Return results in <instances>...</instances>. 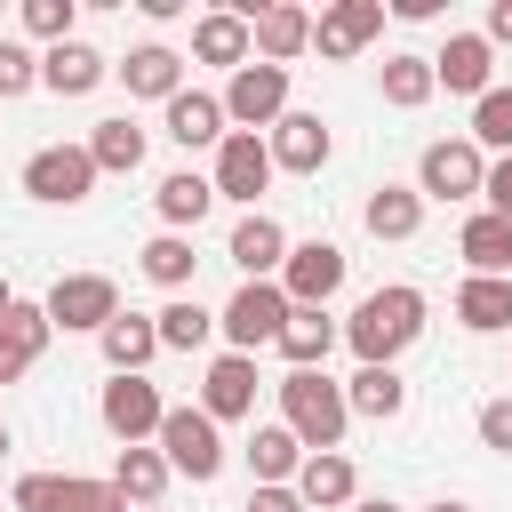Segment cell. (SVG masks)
<instances>
[{
	"mask_svg": "<svg viewBox=\"0 0 512 512\" xmlns=\"http://www.w3.org/2000/svg\"><path fill=\"white\" fill-rule=\"evenodd\" d=\"M48 328H96L104 336V320H120V288L104 280V272H72V280H56L48 288Z\"/></svg>",
	"mask_w": 512,
	"mask_h": 512,
	"instance_id": "ba28073f",
	"label": "cell"
},
{
	"mask_svg": "<svg viewBox=\"0 0 512 512\" xmlns=\"http://www.w3.org/2000/svg\"><path fill=\"white\" fill-rule=\"evenodd\" d=\"M192 56H200V64H232V72H240V64H248V16H240V8L200 16V24H192Z\"/></svg>",
	"mask_w": 512,
	"mask_h": 512,
	"instance_id": "603a6c76",
	"label": "cell"
},
{
	"mask_svg": "<svg viewBox=\"0 0 512 512\" xmlns=\"http://www.w3.org/2000/svg\"><path fill=\"white\" fill-rule=\"evenodd\" d=\"M376 32H384V0H344V8H328V16L312 24L320 56H352V48H368Z\"/></svg>",
	"mask_w": 512,
	"mask_h": 512,
	"instance_id": "9a60e30c",
	"label": "cell"
},
{
	"mask_svg": "<svg viewBox=\"0 0 512 512\" xmlns=\"http://www.w3.org/2000/svg\"><path fill=\"white\" fill-rule=\"evenodd\" d=\"M416 224H424V200H416L408 184H384V192L368 200V232H376V240H408Z\"/></svg>",
	"mask_w": 512,
	"mask_h": 512,
	"instance_id": "836d02e7",
	"label": "cell"
},
{
	"mask_svg": "<svg viewBox=\"0 0 512 512\" xmlns=\"http://www.w3.org/2000/svg\"><path fill=\"white\" fill-rule=\"evenodd\" d=\"M152 512H160V504H152Z\"/></svg>",
	"mask_w": 512,
	"mask_h": 512,
	"instance_id": "681fc988",
	"label": "cell"
},
{
	"mask_svg": "<svg viewBox=\"0 0 512 512\" xmlns=\"http://www.w3.org/2000/svg\"><path fill=\"white\" fill-rule=\"evenodd\" d=\"M160 416H168V400L152 392V376H112L104 384V432L112 440L144 448V432H160Z\"/></svg>",
	"mask_w": 512,
	"mask_h": 512,
	"instance_id": "9c48e42d",
	"label": "cell"
},
{
	"mask_svg": "<svg viewBox=\"0 0 512 512\" xmlns=\"http://www.w3.org/2000/svg\"><path fill=\"white\" fill-rule=\"evenodd\" d=\"M480 184H488L480 144H432L424 168H416V200H472Z\"/></svg>",
	"mask_w": 512,
	"mask_h": 512,
	"instance_id": "30bf717a",
	"label": "cell"
},
{
	"mask_svg": "<svg viewBox=\"0 0 512 512\" xmlns=\"http://www.w3.org/2000/svg\"><path fill=\"white\" fill-rule=\"evenodd\" d=\"M280 408H288V432H296L312 456H328V448L344 440V424H352V408H344V384H328L320 368H288V384H280Z\"/></svg>",
	"mask_w": 512,
	"mask_h": 512,
	"instance_id": "7a4b0ae2",
	"label": "cell"
},
{
	"mask_svg": "<svg viewBox=\"0 0 512 512\" xmlns=\"http://www.w3.org/2000/svg\"><path fill=\"white\" fill-rule=\"evenodd\" d=\"M88 160H96V176L112 168V176H128L136 160H144V128L120 112V120H96V136H88Z\"/></svg>",
	"mask_w": 512,
	"mask_h": 512,
	"instance_id": "f1b7e54d",
	"label": "cell"
},
{
	"mask_svg": "<svg viewBox=\"0 0 512 512\" xmlns=\"http://www.w3.org/2000/svg\"><path fill=\"white\" fill-rule=\"evenodd\" d=\"M24 32H40L48 48L72 40V0H24Z\"/></svg>",
	"mask_w": 512,
	"mask_h": 512,
	"instance_id": "f35d334b",
	"label": "cell"
},
{
	"mask_svg": "<svg viewBox=\"0 0 512 512\" xmlns=\"http://www.w3.org/2000/svg\"><path fill=\"white\" fill-rule=\"evenodd\" d=\"M112 488L128 496V504H160V488H168V456L160 448H120V464H112Z\"/></svg>",
	"mask_w": 512,
	"mask_h": 512,
	"instance_id": "4316f807",
	"label": "cell"
},
{
	"mask_svg": "<svg viewBox=\"0 0 512 512\" xmlns=\"http://www.w3.org/2000/svg\"><path fill=\"white\" fill-rule=\"evenodd\" d=\"M160 352V328L144 320V312H120V320H104V360H112V376H144V360Z\"/></svg>",
	"mask_w": 512,
	"mask_h": 512,
	"instance_id": "7402d4cb",
	"label": "cell"
},
{
	"mask_svg": "<svg viewBox=\"0 0 512 512\" xmlns=\"http://www.w3.org/2000/svg\"><path fill=\"white\" fill-rule=\"evenodd\" d=\"M296 448H304V440H296L288 424H264V432L248 440V472H256V488H288V472L304 464Z\"/></svg>",
	"mask_w": 512,
	"mask_h": 512,
	"instance_id": "484cf974",
	"label": "cell"
},
{
	"mask_svg": "<svg viewBox=\"0 0 512 512\" xmlns=\"http://www.w3.org/2000/svg\"><path fill=\"white\" fill-rule=\"evenodd\" d=\"M160 456H168V472H184V480H216V472H224L216 416H200V408H168V416H160Z\"/></svg>",
	"mask_w": 512,
	"mask_h": 512,
	"instance_id": "277c9868",
	"label": "cell"
},
{
	"mask_svg": "<svg viewBox=\"0 0 512 512\" xmlns=\"http://www.w3.org/2000/svg\"><path fill=\"white\" fill-rule=\"evenodd\" d=\"M432 88H456V96H488V40H480V32H456V40L432 56Z\"/></svg>",
	"mask_w": 512,
	"mask_h": 512,
	"instance_id": "e0dca14e",
	"label": "cell"
},
{
	"mask_svg": "<svg viewBox=\"0 0 512 512\" xmlns=\"http://www.w3.org/2000/svg\"><path fill=\"white\" fill-rule=\"evenodd\" d=\"M88 184H96L88 144H48V152H32V160H24V192H32V200L72 208V200H88Z\"/></svg>",
	"mask_w": 512,
	"mask_h": 512,
	"instance_id": "52a82bcc",
	"label": "cell"
},
{
	"mask_svg": "<svg viewBox=\"0 0 512 512\" xmlns=\"http://www.w3.org/2000/svg\"><path fill=\"white\" fill-rule=\"evenodd\" d=\"M32 80H40V64H32L16 40H0V96H24Z\"/></svg>",
	"mask_w": 512,
	"mask_h": 512,
	"instance_id": "ab89813d",
	"label": "cell"
},
{
	"mask_svg": "<svg viewBox=\"0 0 512 512\" xmlns=\"http://www.w3.org/2000/svg\"><path fill=\"white\" fill-rule=\"evenodd\" d=\"M352 352H360V368H392L416 336H424V296L416 288H376V296H360V312H352Z\"/></svg>",
	"mask_w": 512,
	"mask_h": 512,
	"instance_id": "6da1fadb",
	"label": "cell"
},
{
	"mask_svg": "<svg viewBox=\"0 0 512 512\" xmlns=\"http://www.w3.org/2000/svg\"><path fill=\"white\" fill-rule=\"evenodd\" d=\"M248 512H304V496H296V488H256Z\"/></svg>",
	"mask_w": 512,
	"mask_h": 512,
	"instance_id": "7bdbcfd3",
	"label": "cell"
},
{
	"mask_svg": "<svg viewBox=\"0 0 512 512\" xmlns=\"http://www.w3.org/2000/svg\"><path fill=\"white\" fill-rule=\"evenodd\" d=\"M480 192H488V216H504V224H512V152L488 168V184H480Z\"/></svg>",
	"mask_w": 512,
	"mask_h": 512,
	"instance_id": "60d3db41",
	"label": "cell"
},
{
	"mask_svg": "<svg viewBox=\"0 0 512 512\" xmlns=\"http://www.w3.org/2000/svg\"><path fill=\"white\" fill-rule=\"evenodd\" d=\"M456 320H464V328H512V280H480V272H472V280L456 288Z\"/></svg>",
	"mask_w": 512,
	"mask_h": 512,
	"instance_id": "f546056e",
	"label": "cell"
},
{
	"mask_svg": "<svg viewBox=\"0 0 512 512\" xmlns=\"http://www.w3.org/2000/svg\"><path fill=\"white\" fill-rule=\"evenodd\" d=\"M296 496L304 504H352V464L328 448V456H304L296 464Z\"/></svg>",
	"mask_w": 512,
	"mask_h": 512,
	"instance_id": "1f68e13d",
	"label": "cell"
},
{
	"mask_svg": "<svg viewBox=\"0 0 512 512\" xmlns=\"http://www.w3.org/2000/svg\"><path fill=\"white\" fill-rule=\"evenodd\" d=\"M40 80H48L56 96H88V88L104 80V56H96L88 40H56V48L40 56Z\"/></svg>",
	"mask_w": 512,
	"mask_h": 512,
	"instance_id": "ffe728a7",
	"label": "cell"
},
{
	"mask_svg": "<svg viewBox=\"0 0 512 512\" xmlns=\"http://www.w3.org/2000/svg\"><path fill=\"white\" fill-rule=\"evenodd\" d=\"M168 136L192 152V144H224V104L200 96V88H176L168 96Z\"/></svg>",
	"mask_w": 512,
	"mask_h": 512,
	"instance_id": "44dd1931",
	"label": "cell"
},
{
	"mask_svg": "<svg viewBox=\"0 0 512 512\" xmlns=\"http://www.w3.org/2000/svg\"><path fill=\"white\" fill-rule=\"evenodd\" d=\"M336 288H344V248H336V240H304V248H288V280H280L288 304H328Z\"/></svg>",
	"mask_w": 512,
	"mask_h": 512,
	"instance_id": "8fae6325",
	"label": "cell"
},
{
	"mask_svg": "<svg viewBox=\"0 0 512 512\" xmlns=\"http://www.w3.org/2000/svg\"><path fill=\"white\" fill-rule=\"evenodd\" d=\"M16 512H128V496L112 480H56V472H24L16 480Z\"/></svg>",
	"mask_w": 512,
	"mask_h": 512,
	"instance_id": "5b68a950",
	"label": "cell"
},
{
	"mask_svg": "<svg viewBox=\"0 0 512 512\" xmlns=\"http://www.w3.org/2000/svg\"><path fill=\"white\" fill-rule=\"evenodd\" d=\"M328 344H336V320H328L320 304H296V312H288V328H280L288 368H320V360H328Z\"/></svg>",
	"mask_w": 512,
	"mask_h": 512,
	"instance_id": "cb8c5ba5",
	"label": "cell"
},
{
	"mask_svg": "<svg viewBox=\"0 0 512 512\" xmlns=\"http://www.w3.org/2000/svg\"><path fill=\"white\" fill-rule=\"evenodd\" d=\"M120 80H128V96H160V104H168V96L184 88V56H176V48H136V56L120 64Z\"/></svg>",
	"mask_w": 512,
	"mask_h": 512,
	"instance_id": "d4e9b609",
	"label": "cell"
},
{
	"mask_svg": "<svg viewBox=\"0 0 512 512\" xmlns=\"http://www.w3.org/2000/svg\"><path fill=\"white\" fill-rule=\"evenodd\" d=\"M304 40H312V16H304V8H288V0H280V8H256V16H248V56L280 64V72H288V56H296Z\"/></svg>",
	"mask_w": 512,
	"mask_h": 512,
	"instance_id": "5bb4252c",
	"label": "cell"
},
{
	"mask_svg": "<svg viewBox=\"0 0 512 512\" xmlns=\"http://www.w3.org/2000/svg\"><path fill=\"white\" fill-rule=\"evenodd\" d=\"M248 408H256V360L224 352L208 368V384H200V416H248Z\"/></svg>",
	"mask_w": 512,
	"mask_h": 512,
	"instance_id": "ac0fdd59",
	"label": "cell"
},
{
	"mask_svg": "<svg viewBox=\"0 0 512 512\" xmlns=\"http://www.w3.org/2000/svg\"><path fill=\"white\" fill-rule=\"evenodd\" d=\"M0 448H8V432H0Z\"/></svg>",
	"mask_w": 512,
	"mask_h": 512,
	"instance_id": "c3c4849f",
	"label": "cell"
},
{
	"mask_svg": "<svg viewBox=\"0 0 512 512\" xmlns=\"http://www.w3.org/2000/svg\"><path fill=\"white\" fill-rule=\"evenodd\" d=\"M272 184V152H264V136H224L216 144V200H256Z\"/></svg>",
	"mask_w": 512,
	"mask_h": 512,
	"instance_id": "7c38bea8",
	"label": "cell"
},
{
	"mask_svg": "<svg viewBox=\"0 0 512 512\" xmlns=\"http://www.w3.org/2000/svg\"><path fill=\"white\" fill-rule=\"evenodd\" d=\"M192 264H200V256H192V240H184V232H160V240L144 248V272H152L160 288H184V280H192Z\"/></svg>",
	"mask_w": 512,
	"mask_h": 512,
	"instance_id": "8d00e7d4",
	"label": "cell"
},
{
	"mask_svg": "<svg viewBox=\"0 0 512 512\" xmlns=\"http://www.w3.org/2000/svg\"><path fill=\"white\" fill-rule=\"evenodd\" d=\"M8 304H16V296H8V280H0V312H8Z\"/></svg>",
	"mask_w": 512,
	"mask_h": 512,
	"instance_id": "bcb514c9",
	"label": "cell"
},
{
	"mask_svg": "<svg viewBox=\"0 0 512 512\" xmlns=\"http://www.w3.org/2000/svg\"><path fill=\"white\" fill-rule=\"evenodd\" d=\"M432 96V56H384V104H424Z\"/></svg>",
	"mask_w": 512,
	"mask_h": 512,
	"instance_id": "d590c367",
	"label": "cell"
},
{
	"mask_svg": "<svg viewBox=\"0 0 512 512\" xmlns=\"http://www.w3.org/2000/svg\"><path fill=\"white\" fill-rule=\"evenodd\" d=\"M208 208H216V184H208V176H192V168H176V176L160 184V216H168L176 232H184V224H200Z\"/></svg>",
	"mask_w": 512,
	"mask_h": 512,
	"instance_id": "d6a6232c",
	"label": "cell"
},
{
	"mask_svg": "<svg viewBox=\"0 0 512 512\" xmlns=\"http://www.w3.org/2000/svg\"><path fill=\"white\" fill-rule=\"evenodd\" d=\"M40 344H48V312L40 304H8L0 312V384H16L40 360Z\"/></svg>",
	"mask_w": 512,
	"mask_h": 512,
	"instance_id": "2e32d148",
	"label": "cell"
},
{
	"mask_svg": "<svg viewBox=\"0 0 512 512\" xmlns=\"http://www.w3.org/2000/svg\"><path fill=\"white\" fill-rule=\"evenodd\" d=\"M432 512H472V504H432Z\"/></svg>",
	"mask_w": 512,
	"mask_h": 512,
	"instance_id": "7dc6e473",
	"label": "cell"
},
{
	"mask_svg": "<svg viewBox=\"0 0 512 512\" xmlns=\"http://www.w3.org/2000/svg\"><path fill=\"white\" fill-rule=\"evenodd\" d=\"M264 152H272V168H296V176H312V168L328 160V120H320V112H280Z\"/></svg>",
	"mask_w": 512,
	"mask_h": 512,
	"instance_id": "4fadbf2b",
	"label": "cell"
},
{
	"mask_svg": "<svg viewBox=\"0 0 512 512\" xmlns=\"http://www.w3.org/2000/svg\"><path fill=\"white\" fill-rule=\"evenodd\" d=\"M456 248H464V264H472L480 280H504V264H512V224H504V216H472Z\"/></svg>",
	"mask_w": 512,
	"mask_h": 512,
	"instance_id": "83f0119b",
	"label": "cell"
},
{
	"mask_svg": "<svg viewBox=\"0 0 512 512\" xmlns=\"http://www.w3.org/2000/svg\"><path fill=\"white\" fill-rule=\"evenodd\" d=\"M344 408H352V416H400V408H408L400 368H360V376H352V392H344Z\"/></svg>",
	"mask_w": 512,
	"mask_h": 512,
	"instance_id": "4dcf8cb0",
	"label": "cell"
},
{
	"mask_svg": "<svg viewBox=\"0 0 512 512\" xmlns=\"http://www.w3.org/2000/svg\"><path fill=\"white\" fill-rule=\"evenodd\" d=\"M480 40H512V0H496V8H488V32H480Z\"/></svg>",
	"mask_w": 512,
	"mask_h": 512,
	"instance_id": "ee69618b",
	"label": "cell"
},
{
	"mask_svg": "<svg viewBox=\"0 0 512 512\" xmlns=\"http://www.w3.org/2000/svg\"><path fill=\"white\" fill-rule=\"evenodd\" d=\"M216 104H224V120H240V128L256 136L264 120H280V112H288V72H280V64H256V56H248V64L232 72V88H224Z\"/></svg>",
	"mask_w": 512,
	"mask_h": 512,
	"instance_id": "8992f818",
	"label": "cell"
},
{
	"mask_svg": "<svg viewBox=\"0 0 512 512\" xmlns=\"http://www.w3.org/2000/svg\"><path fill=\"white\" fill-rule=\"evenodd\" d=\"M480 440L488 448H512V400H488L480 408Z\"/></svg>",
	"mask_w": 512,
	"mask_h": 512,
	"instance_id": "b9f144b4",
	"label": "cell"
},
{
	"mask_svg": "<svg viewBox=\"0 0 512 512\" xmlns=\"http://www.w3.org/2000/svg\"><path fill=\"white\" fill-rule=\"evenodd\" d=\"M288 312H296V304L280 296V280H240V296H232V304L216 312V328H224V336H232V352L248 360L256 344H280Z\"/></svg>",
	"mask_w": 512,
	"mask_h": 512,
	"instance_id": "3957f363",
	"label": "cell"
},
{
	"mask_svg": "<svg viewBox=\"0 0 512 512\" xmlns=\"http://www.w3.org/2000/svg\"><path fill=\"white\" fill-rule=\"evenodd\" d=\"M472 144H496V152H512V88H488V96L472 104Z\"/></svg>",
	"mask_w": 512,
	"mask_h": 512,
	"instance_id": "74e56055",
	"label": "cell"
},
{
	"mask_svg": "<svg viewBox=\"0 0 512 512\" xmlns=\"http://www.w3.org/2000/svg\"><path fill=\"white\" fill-rule=\"evenodd\" d=\"M232 264H240L248 280H264L272 264H288V232H280L272 216H256V208H248V216L232 224Z\"/></svg>",
	"mask_w": 512,
	"mask_h": 512,
	"instance_id": "d6986e66",
	"label": "cell"
},
{
	"mask_svg": "<svg viewBox=\"0 0 512 512\" xmlns=\"http://www.w3.org/2000/svg\"><path fill=\"white\" fill-rule=\"evenodd\" d=\"M152 328H160V344H168V352H200V344H208V328H216V312H200L192 296H176Z\"/></svg>",
	"mask_w": 512,
	"mask_h": 512,
	"instance_id": "e575fe53",
	"label": "cell"
},
{
	"mask_svg": "<svg viewBox=\"0 0 512 512\" xmlns=\"http://www.w3.org/2000/svg\"><path fill=\"white\" fill-rule=\"evenodd\" d=\"M352 512H400V504H384V496H368V504H352Z\"/></svg>",
	"mask_w": 512,
	"mask_h": 512,
	"instance_id": "f6af8a7d",
	"label": "cell"
}]
</instances>
